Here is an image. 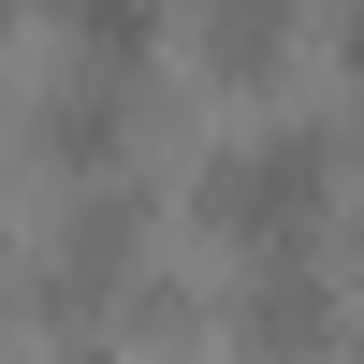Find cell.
<instances>
[{
	"label": "cell",
	"mask_w": 364,
	"mask_h": 364,
	"mask_svg": "<svg viewBox=\"0 0 364 364\" xmlns=\"http://www.w3.org/2000/svg\"><path fill=\"white\" fill-rule=\"evenodd\" d=\"M29 132H44V161H73V175H102L117 146H132V73H58Z\"/></svg>",
	"instance_id": "obj_2"
},
{
	"label": "cell",
	"mask_w": 364,
	"mask_h": 364,
	"mask_svg": "<svg viewBox=\"0 0 364 364\" xmlns=\"http://www.w3.org/2000/svg\"><path fill=\"white\" fill-rule=\"evenodd\" d=\"M277 44H291V0H204V58L219 73H277Z\"/></svg>",
	"instance_id": "obj_4"
},
{
	"label": "cell",
	"mask_w": 364,
	"mask_h": 364,
	"mask_svg": "<svg viewBox=\"0 0 364 364\" xmlns=\"http://www.w3.org/2000/svg\"><path fill=\"white\" fill-rule=\"evenodd\" d=\"M102 364H117V350H102Z\"/></svg>",
	"instance_id": "obj_8"
},
{
	"label": "cell",
	"mask_w": 364,
	"mask_h": 364,
	"mask_svg": "<svg viewBox=\"0 0 364 364\" xmlns=\"http://www.w3.org/2000/svg\"><path fill=\"white\" fill-rule=\"evenodd\" d=\"M58 15H87V0H58Z\"/></svg>",
	"instance_id": "obj_6"
},
{
	"label": "cell",
	"mask_w": 364,
	"mask_h": 364,
	"mask_svg": "<svg viewBox=\"0 0 364 364\" xmlns=\"http://www.w3.org/2000/svg\"><path fill=\"white\" fill-rule=\"evenodd\" d=\"M0 233H15V219H0Z\"/></svg>",
	"instance_id": "obj_7"
},
{
	"label": "cell",
	"mask_w": 364,
	"mask_h": 364,
	"mask_svg": "<svg viewBox=\"0 0 364 364\" xmlns=\"http://www.w3.org/2000/svg\"><path fill=\"white\" fill-rule=\"evenodd\" d=\"M204 219L219 233H306L321 204H336V132H321V117H277V132H248V146H219V161H204Z\"/></svg>",
	"instance_id": "obj_1"
},
{
	"label": "cell",
	"mask_w": 364,
	"mask_h": 364,
	"mask_svg": "<svg viewBox=\"0 0 364 364\" xmlns=\"http://www.w3.org/2000/svg\"><path fill=\"white\" fill-rule=\"evenodd\" d=\"M233 321H248V350H321V336H336V291H321L291 248H262L248 291H233Z\"/></svg>",
	"instance_id": "obj_3"
},
{
	"label": "cell",
	"mask_w": 364,
	"mask_h": 364,
	"mask_svg": "<svg viewBox=\"0 0 364 364\" xmlns=\"http://www.w3.org/2000/svg\"><path fill=\"white\" fill-rule=\"evenodd\" d=\"M336 58H350V87H364V0H350V44H336Z\"/></svg>",
	"instance_id": "obj_5"
}]
</instances>
